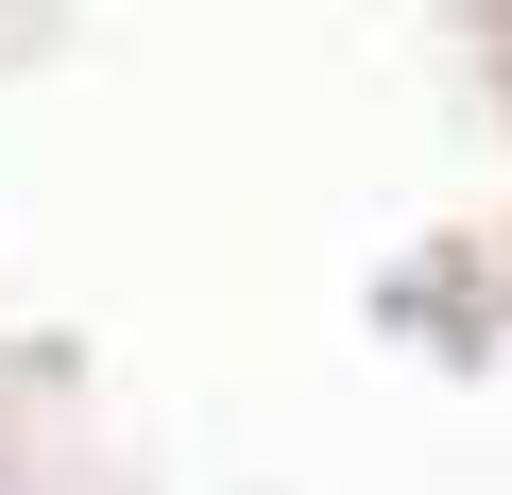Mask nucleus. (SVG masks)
Here are the masks:
<instances>
[]
</instances>
